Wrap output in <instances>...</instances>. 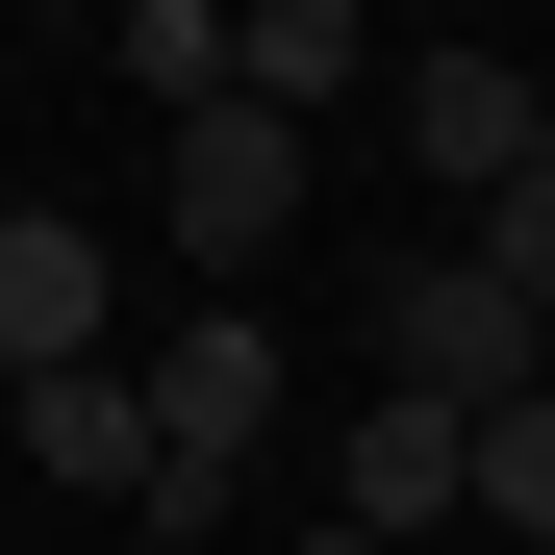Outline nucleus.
I'll use <instances>...</instances> for the list:
<instances>
[{
  "mask_svg": "<svg viewBox=\"0 0 555 555\" xmlns=\"http://www.w3.org/2000/svg\"><path fill=\"white\" fill-rule=\"evenodd\" d=\"M127 379H152V480H177V530H203L253 454H278V304H177Z\"/></svg>",
  "mask_w": 555,
  "mask_h": 555,
  "instance_id": "obj_1",
  "label": "nucleus"
},
{
  "mask_svg": "<svg viewBox=\"0 0 555 555\" xmlns=\"http://www.w3.org/2000/svg\"><path fill=\"white\" fill-rule=\"evenodd\" d=\"M379 379H404V404H454V429H480V404H530V379H555V328L505 304L480 253H429V278H379Z\"/></svg>",
  "mask_w": 555,
  "mask_h": 555,
  "instance_id": "obj_2",
  "label": "nucleus"
},
{
  "mask_svg": "<svg viewBox=\"0 0 555 555\" xmlns=\"http://www.w3.org/2000/svg\"><path fill=\"white\" fill-rule=\"evenodd\" d=\"M152 228L203 253V278H253L278 228H304V127H253V102H203V127L152 152Z\"/></svg>",
  "mask_w": 555,
  "mask_h": 555,
  "instance_id": "obj_3",
  "label": "nucleus"
},
{
  "mask_svg": "<svg viewBox=\"0 0 555 555\" xmlns=\"http://www.w3.org/2000/svg\"><path fill=\"white\" fill-rule=\"evenodd\" d=\"M328 530L353 555H429V530H480V429H454V404H353V480H328Z\"/></svg>",
  "mask_w": 555,
  "mask_h": 555,
  "instance_id": "obj_4",
  "label": "nucleus"
},
{
  "mask_svg": "<svg viewBox=\"0 0 555 555\" xmlns=\"http://www.w3.org/2000/svg\"><path fill=\"white\" fill-rule=\"evenodd\" d=\"M102 328H127V253L51 228V203H0V379H102Z\"/></svg>",
  "mask_w": 555,
  "mask_h": 555,
  "instance_id": "obj_5",
  "label": "nucleus"
},
{
  "mask_svg": "<svg viewBox=\"0 0 555 555\" xmlns=\"http://www.w3.org/2000/svg\"><path fill=\"white\" fill-rule=\"evenodd\" d=\"M404 152L454 177V203H505V177L555 152V76L530 51H404Z\"/></svg>",
  "mask_w": 555,
  "mask_h": 555,
  "instance_id": "obj_6",
  "label": "nucleus"
},
{
  "mask_svg": "<svg viewBox=\"0 0 555 555\" xmlns=\"http://www.w3.org/2000/svg\"><path fill=\"white\" fill-rule=\"evenodd\" d=\"M353 76H404V51H353V0H253V26H228V102L253 127H328Z\"/></svg>",
  "mask_w": 555,
  "mask_h": 555,
  "instance_id": "obj_7",
  "label": "nucleus"
},
{
  "mask_svg": "<svg viewBox=\"0 0 555 555\" xmlns=\"http://www.w3.org/2000/svg\"><path fill=\"white\" fill-rule=\"evenodd\" d=\"M26 454H51V480H127V505L177 530V480H152V379H127V353H102V379H26Z\"/></svg>",
  "mask_w": 555,
  "mask_h": 555,
  "instance_id": "obj_8",
  "label": "nucleus"
},
{
  "mask_svg": "<svg viewBox=\"0 0 555 555\" xmlns=\"http://www.w3.org/2000/svg\"><path fill=\"white\" fill-rule=\"evenodd\" d=\"M480 555H555V379L480 404Z\"/></svg>",
  "mask_w": 555,
  "mask_h": 555,
  "instance_id": "obj_9",
  "label": "nucleus"
},
{
  "mask_svg": "<svg viewBox=\"0 0 555 555\" xmlns=\"http://www.w3.org/2000/svg\"><path fill=\"white\" fill-rule=\"evenodd\" d=\"M127 76H152L177 127H203V102H228V0H127Z\"/></svg>",
  "mask_w": 555,
  "mask_h": 555,
  "instance_id": "obj_10",
  "label": "nucleus"
},
{
  "mask_svg": "<svg viewBox=\"0 0 555 555\" xmlns=\"http://www.w3.org/2000/svg\"><path fill=\"white\" fill-rule=\"evenodd\" d=\"M480 278H505V304L555 328V152H530V177H505V203H480Z\"/></svg>",
  "mask_w": 555,
  "mask_h": 555,
  "instance_id": "obj_11",
  "label": "nucleus"
},
{
  "mask_svg": "<svg viewBox=\"0 0 555 555\" xmlns=\"http://www.w3.org/2000/svg\"><path fill=\"white\" fill-rule=\"evenodd\" d=\"M127 555H203V530H127Z\"/></svg>",
  "mask_w": 555,
  "mask_h": 555,
  "instance_id": "obj_12",
  "label": "nucleus"
},
{
  "mask_svg": "<svg viewBox=\"0 0 555 555\" xmlns=\"http://www.w3.org/2000/svg\"><path fill=\"white\" fill-rule=\"evenodd\" d=\"M304 555H353V530H304Z\"/></svg>",
  "mask_w": 555,
  "mask_h": 555,
  "instance_id": "obj_13",
  "label": "nucleus"
}]
</instances>
